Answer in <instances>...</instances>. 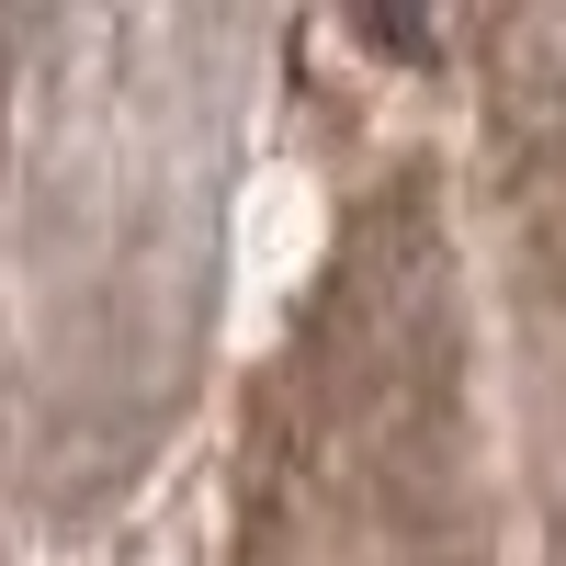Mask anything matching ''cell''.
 <instances>
[{"instance_id": "cell-1", "label": "cell", "mask_w": 566, "mask_h": 566, "mask_svg": "<svg viewBox=\"0 0 566 566\" xmlns=\"http://www.w3.org/2000/svg\"><path fill=\"white\" fill-rule=\"evenodd\" d=\"M386 57H431V0H340Z\"/></svg>"}]
</instances>
